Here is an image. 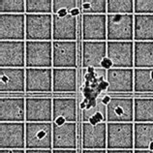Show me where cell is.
Here are the masks:
<instances>
[{"instance_id": "obj_38", "label": "cell", "mask_w": 153, "mask_h": 153, "mask_svg": "<svg viewBox=\"0 0 153 153\" xmlns=\"http://www.w3.org/2000/svg\"><path fill=\"white\" fill-rule=\"evenodd\" d=\"M82 153H107V149H83Z\"/></svg>"}, {"instance_id": "obj_5", "label": "cell", "mask_w": 153, "mask_h": 153, "mask_svg": "<svg viewBox=\"0 0 153 153\" xmlns=\"http://www.w3.org/2000/svg\"><path fill=\"white\" fill-rule=\"evenodd\" d=\"M52 41H25V68H52Z\"/></svg>"}, {"instance_id": "obj_25", "label": "cell", "mask_w": 153, "mask_h": 153, "mask_svg": "<svg viewBox=\"0 0 153 153\" xmlns=\"http://www.w3.org/2000/svg\"><path fill=\"white\" fill-rule=\"evenodd\" d=\"M134 69H153V42H134Z\"/></svg>"}, {"instance_id": "obj_1", "label": "cell", "mask_w": 153, "mask_h": 153, "mask_svg": "<svg viewBox=\"0 0 153 153\" xmlns=\"http://www.w3.org/2000/svg\"><path fill=\"white\" fill-rule=\"evenodd\" d=\"M108 42H134V15H107Z\"/></svg>"}, {"instance_id": "obj_2", "label": "cell", "mask_w": 153, "mask_h": 153, "mask_svg": "<svg viewBox=\"0 0 153 153\" xmlns=\"http://www.w3.org/2000/svg\"><path fill=\"white\" fill-rule=\"evenodd\" d=\"M25 149L52 150V122H25Z\"/></svg>"}, {"instance_id": "obj_20", "label": "cell", "mask_w": 153, "mask_h": 153, "mask_svg": "<svg viewBox=\"0 0 153 153\" xmlns=\"http://www.w3.org/2000/svg\"><path fill=\"white\" fill-rule=\"evenodd\" d=\"M76 101L75 98L52 99V123L62 125L65 123H76Z\"/></svg>"}, {"instance_id": "obj_18", "label": "cell", "mask_w": 153, "mask_h": 153, "mask_svg": "<svg viewBox=\"0 0 153 153\" xmlns=\"http://www.w3.org/2000/svg\"><path fill=\"white\" fill-rule=\"evenodd\" d=\"M0 90L4 92H25V68H0Z\"/></svg>"}, {"instance_id": "obj_24", "label": "cell", "mask_w": 153, "mask_h": 153, "mask_svg": "<svg viewBox=\"0 0 153 153\" xmlns=\"http://www.w3.org/2000/svg\"><path fill=\"white\" fill-rule=\"evenodd\" d=\"M134 42H153V15H134Z\"/></svg>"}, {"instance_id": "obj_26", "label": "cell", "mask_w": 153, "mask_h": 153, "mask_svg": "<svg viewBox=\"0 0 153 153\" xmlns=\"http://www.w3.org/2000/svg\"><path fill=\"white\" fill-rule=\"evenodd\" d=\"M153 150V123H134V150Z\"/></svg>"}, {"instance_id": "obj_31", "label": "cell", "mask_w": 153, "mask_h": 153, "mask_svg": "<svg viewBox=\"0 0 153 153\" xmlns=\"http://www.w3.org/2000/svg\"><path fill=\"white\" fill-rule=\"evenodd\" d=\"M79 4L82 15H107L106 0H82Z\"/></svg>"}, {"instance_id": "obj_7", "label": "cell", "mask_w": 153, "mask_h": 153, "mask_svg": "<svg viewBox=\"0 0 153 153\" xmlns=\"http://www.w3.org/2000/svg\"><path fill=\"white\" fill-rule=\"evenodd\" d=\"M0 148L25 149V122H0Z\"/></svg>"}, {"instance_id": "obj_36", "label": "cell", "mask_w": 153, "mask_h": 153, "mask_svg": "<svg viewBox=\"0 0 153 153\" xmlns=\"http://www.w3.org/2000/svg\"><path fill=\"white\" fill-rule=\"evenodd\" d=\"M25 153H52L50 149H25Z\"/></svg>"}, {"instance_id": "obj_9", "label": "cell", "mask_w": 153, "mask_h": 153, "mask_svg": "<svg viewBox=\"0 0 153 153\" xmlns=\"http://www.w3.org/2000/svg\"><path fill=\"white\" fill-rule=\"evenodd\" d=\"M0 67L25 68V41H0Z\"/></svg>"}, {"instance_id": "obj_27", "label": "cell", "mask_w": 153, "mask_h": 153, "mask_svg": "<svg viewBox=\"0 0 153 153\" xmlns=\"http://www.w3.org/2000/svg\"><path fill=\"white\" fill-rule=\"evenodd\" d=\"M134 123H153V97L134 99Z\"/></svg>"}, {"instance_id": "obj_28", "label": "cell", "mask_w": 153, "mask_h": 153, "mask_svg": "<svg viewBox=\"0 0 153 153\" xmlns=\"http://www.w3.org/2000/svg\"><path fill=\"white\" fill-rule=\"evenodd\" d=\"M134 92L153 93V69H134Z\"/></svg>"}, {"instance_id": "obj_34", "label": "cell", "mask_w": 153, "mask_h": 153, "mask_svg": "<svg viewBox=\"0 0 153 153\" xmlns=\"http://www.w3.org/2000/svg\"><path fill=\"white\" fill-rule=\"evenodd\" d=\"M25 0H1L0 14H25Z\"/></svg>"}, {"instance_id": "obj_4", "label": "cell", "mask_w": 153, "mask_h": 153, "mask_svg": "<svg viewBox=\"0 0 153 153\" xmlns=\"http://www.w3.org/2000/svg\"><path fill=\"white\" fill-rule=\"evenodd\" d=\"M25 41H52V15L25 14Z\"/></svg>"}, {"instance_id": "obj_41", "label": "cell", "mask_w": 153, "mask_h": 153, "mask_svg": "<svg viewBox=\"0 0 153 153\" xmlns=\"http://www.w3.org/2000/svg\"><path fill=\"white\" fill-rule=\"evenodd\" d=\"M134 153H153V150H134Z\"/></svg>"}, {"instance_id": "obj_3", "label": "cell", "mask_w": 153, "mask_h": 153, "mask_svg": "<svg viewBox=\"0 0 153 153\" xmlns=\"http://www.w3.org/2000/svg\"><path fill=\"white\" fill-rule=\"evenodd\" d=\"M107 149L134 150V123H107Z\"/></svg>"}, {"instance_id": "obj_33", "label": "cell", "mask_w": 153, "mask_h": 153, "mask_svg": "<svg viewBox=\"0 0 153 153\" xmlns=\"http://www.w3.org/2000/svg\"><path fill=\"white\" fill-rule=\"evenodd\" d=\"M79 7V1L76 0H52V15L66 17L71 15Z\"/></svg>"}, {"instance_id": "obj_37", "label": "cell", "mask_w": 153, "mask_h": 153, "mask_svg": "<svg viewBox=\"0 0 153 153\" xmlns=\"http://www.w3.org/2000/svg\"><path fill=\"white\" fill-rule=\"evenodd\" d=\"M0 153H25V149H0Z\"/></svg>"}, {"instance_id": "obj_12", "label": "cell", "mask_w": 153, "mask_h": 153, "mask_svg": "<svg viewBox=\"0 0 153 153\" xmlns=\"http://www.w3.org/2000/svg\"><path fill=\"white\" fill-rule=\"evenodd\" d=\"M25 122H52V99L25 98Z\"/></svg>"}, {"instance_id": "obj_10", "label": "cell", "mask_w": 153, "mask_h": 153, "mask_svg": "<svg viewBox=\"0 0 153 153\" xmlns=\"http://www.w3.org/2000/svg\"><path fill=\"white\" fill-rule=\"evenodd\" d=\"M52 91V68H25V92L49 93Z\"/></svg>"}, {"instance_id": "obj_13", "label": "cell", "mask_w": 153, "mask_h": 153, "mask_svg": "<svg viewBox=\"0 0 153 153\" xmlns=\"http://www.w3.org/2000/svg\"><path fill=\"white\" fill-rule=\"evenodd\" d=\"M52 68H76L78 65L76 41H52Z\"/></svg>"}, {"instance_id": "obj_39", "label": "cell", "mask_w": 153, "mask_h": 153, "mask_svg": "<svg viewBox=\"0 0 153 153\" xmlns=\"http://www.w3.org/2000/svg\"><path fill=\"white\" fill-rule=\"evenodd\" d=\"M107 153H134V150H122V149H117V150H114V149H107Z\"/></svg>"}, {"instance_id": "obj_29", "label": "cell", "mask_w": 153, "mask_h": 153, "mask_svg": "<svg viewBox=\"0 0 153 153\" xmlns=\"http://www.w3.org/2000/svg\"><path fill=\"white\" fill-rule=\"evenodd\" d=\"M90 123L92 125L107 122L106 105L99 101L92 107H86L82 111V123Z\"/></svg>"}, {"instance_id": "obj_17", "label": "cell", "mask_w": 153, "mask_h": 153, "mask_svg": "<svg viewBox=\"0 0 153 153\" xmlns=\"http://www.w3.org/2000/svg\"><path fill=\"white\" fill-rule=\"evenodd\" d=\"M25 98L0 99V122H25Z\"/></svg>"}, {"instance_id": "obj_21", "label": "cell", "mask_w": 153, "mask_h": 153, "mask_svg": "<svg viewBox=\"0 0 153 153\" xmlns=\"http://www.w3.org/2000/svg\"><path fill=\"white\" fill-rule=\"evenodd\" d=\"M76 123H65L62 125L52 123V149H76Z\"/></svg>"}, {"instance_id": "obj_6", "label": "cell", "mask_w": 153, "mask_h": 153, "mask_svg": "<svg viewBox=\"0 0 153 153\" xmlns=\"http://www.w3.org/2000/svg\"><path fill=\"white\" fill-rule=\"evenodd\" d=\"M0 40L25 41V14H0Z\"/></svg>"}, {"instance_id": "obj_23", "label": "cell", "mask_w": 153, "mask_h": 153, "mask_svg": "<svg viewBox=\"0 0 153 153\" xmlns=\"http://www.w3.org/2000/svg\"><path fill=\"white\" fill-rule=\"evenodd\" d=\"M76 90V68H52V91L55 93H74Z\"/></svg>"}, {"instance_id": "obj_32", "label": "cell", "mask_w": 153, "mask_h": 153, "mask_svg": "<svg viewBox=\"0 0 153 153\" xmlns=\"http://www.w3.org/2000/svg\"><path fill=\"white\" fill-rule=\"evenodd\" d=\"M25 14L52 15L51 0H25Z\"/></svg>"}, {"instance_id": "obj_19", "label": "cell", "mask_w": 153, "mask_h": 153, "mask_svg": "<svg viewBox=\"0 0 153 153\" xmlns=\"http://www.w3.org/2000/svg\"><path fill=\"white\" fill-rule=\"evenodd\" d=\"M78 19L73 16L58 17L52 15V41H76Z\"/></svg>"}, {"instance_id": "obj_16", "label": "cell", "mask_w": 153, "mask_h": 153, "mask_svg": "<svg viewBox=\"0 0 153 153\" xmlns=\"http://www.w3.org/2000/svg\"><path fill=\"white\" fill-rule=\"evenodd\" d=\"M82 149H107V122L92 125L83 122Z\"/></svg>"}, {"instance_id": "obj_14", "label": "cell", "mask_w": 153, "mask_h": 153, "mask_svg": "<svg viewBox=\"0 0 153 153\" xmlns=\"http://www.w3.org/2000/svg\"><path fill=\"white\" fill-rule=\"evenodd\" d=\"M108 92L132 93L134 91V69L111 68L107 71Z\"/></svg>"}, {"instance_id": "obj_15", "label": "cell", "mask_w": 153, "mask_h": 153, "mask_svg": "<svg viewBox=\"0 0 153 153\" xmlns=\"http://www.w3.org/2000/svg\"><path fill=\"white\" fill-rule=\"evenodd\" d=\"M82 41L107 42V15H82Z\"/></svg>"}, {"instance_id": "obj_8", "label": "cell", "mask_w": 153, "mask_h": 153, "mask_svg": "<svg viewBox=\"0 0 153 153\" xmlns=\"http://www.w3.org/2000/svg\"><path fill=\"white\" fill-rule=\"evenodd\" d=\"M106 108L107 123H134V98L112 97Z\"/></svg>"}, {"instance_id": "obj_22", "label": "cell", "mask_w": 153, "mask_h": 153, "mask_svg": "<svg viewBox=\"0 0 153 153\" xmlns=\"http://www.w3.org/2000/svg\"><path fill=\"white\" fill-rule=\"evenodd\" d=\"M107 57V42L82 41V67L101 69L102 61Z\"/></svg>"}, {"instance_id": "obj_11", "label": "cell", "mask_w": 153, "mask_h": 153, "mask_svg": "<svg viewBox=\"0 0 153 153\" xmlns=\"http://www.w3.org/2000/svg\"><path fill=\"white\" fill-rule=\"evenodd\" d=\"M107 58L112 68L134 69V42H108Z\"/></svg>"}, {"instance_id": "obj_35", "label": "cell", "mask_w": 153, "mask_h": 153, "mask_svg": "<svg viewBox=\"0 0 153 153\" xmlns=\"http://www.w3.org/2000/svg\"><path fill=\"white\" fill-rule=\"evenodd\" d=\"M134 15H153V0H134Z\"/></svg>"}, {"instance_id": "obj_30", "label": "cell", "mask_w": 153, "mask_h": 153, "mask_svg": "<svg viewBox=\"0 0 153 153\" xmlns=\"http://www.w3.org/2000/svg\"><path fill=\"white\" fill-rule=\"evenodd\" d=\"M107 15H134V0H107Z\"/></svg>"}, {"instance_id": "obj_40", "label": "cell", "mask_w": 153, "mask_h": 153, "mask_svg": "<svg viewBox=\"0 0 153 153\" xmlns=\"http://www.w3.org/2000/svg\"><path fill=\"white\" fill-rule=\"evenodd\" d=\"M52 153H76V149H52Z\"/></svg>"}]
</instances>
